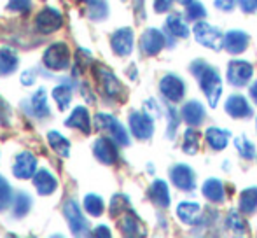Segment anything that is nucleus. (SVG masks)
Listing matches in <instances>:
<instances>
[{
    "label": "nucleus",
    "mask_w": 257,
    "mask_h": 238,
    "mask_svg": "<svg viewBox=\"0 0 257 238\" xmlns=\"http://www.w3.org/2000/svg\"><path fill=\"white\" fill-rule=\"evenodd\" d=\"M65 126L68 128H75V130H81L82 133H91V116H89L88 109L84 105H79L72 110L70 117L65 119Z\"/></svg>",
    "instance_id": "22"
},
{
    "label": "nucleus",
    "mask_w": 257,
    "mask_h": 238,
    "mask_svg": "<svg viewBox=\"0 0 257 238\" xmlns=\"http://www.w3.org/2000/svg\"><path fill=\"white\" fill-rule=\"evenodd\" d=\"M177 2H179V4H182V6H187V4H189V2H193V0H177Z\"/></svg>",
    "instance_id": "50"
},
{
    "label": "nucleus",
    "mask_w": 257,
    "mask_h": 238,
    "mask_svg": "<svg viewBox=\"0 0 257 238\" xmlns=\"http://www.w3.org/2000/svg\"><path fill=\"white\" fill-rule=\"evenodd\" d=\"M53 98L61 110H65L72 102V89L68 86H58L53 89Z\"/></svg>",
    "instance_id": "38"
},
{
    "label": "nucleus",
    "mask_w": 257,
    "mask_h": 238,
    "mask_svg": "<svg viewBox=\"0 0 257 238\" xmlns=\"http://www.w3.org/2000/svg\"><path fill=\"white\" fill-rule=\"evenodd\" d=\"M21 82H23L25 86H32L35 82V75H34V70H25L23 74H21Z\"/></svg>",
    "instance_id": "47"
},
{
    "label": "nucleus",
    "mask_w": 257,
    "mask_h": 238,
    "mask_svg": "<svg viewBox=\"0 0 257 238\" xmlns=\"http://www.w3.org/2000/svg\"><path fill=\"white\" fill-rule=\"evenodd\" d=\"M189 70L198 79V84L208 100L210 107H217L220 96H222V79L219 75V70L208 65L205 60H194Z\"/></svg>",
    "instance_id": "1"
},
{
    "label": "nucleus",
    "mask_w": 257,
    "mask_h": 238,
    "mask_svg": "<svg viewBox=\"0 0 257 238\" xmlns=\"http://www.w3.org/2000/svg\"><path fill=\"white\" fill-rule=\"evenodd\" d=\"M180 117L182 116L177 112L175 107H168V126H166V137H168V139H175Z\"/></svg>",
    "instance_id": "39"
},
{
    "label": "nucleus",
    "mask_w": 257,
    "mask_h": 238,
    "mask_svg": "<svg viewBox=\"0 0 257 238\" xmlns=\"http://www.w3.org/2000/svg\"><path fill=\"white\" fill-rule=\"evenodd\" d=\"M30 207H32V198L30 194L27 193H18L16 200L13 203V214L16 217H23L30 212Z\"/></svg>",
    "instance_id": "37"
},
{
    "label": "nucleus",
    "mask_w": 257,
    "mask_h": 238,
    "mask_svg": "<svg viewBox=\"0 0 257 238\" xmlns=\"http://www.w3.org/2000/svg\"><path fill=\"white\" fill-rule=\"evenodd\" d=\"M201 193L210 203H224L226 200V187H224L222 180L217 177L206 179L201 186Z\"/></svg>",
    "instance_id": "21"
},
{
    "label": "nucleus",
    "mask_w": 257,
    "mask_h": 238,
    "mask_svg": "<svg viewBox=\"0 0 257 238\" xmlns=\"http://www.w3.org/2000/svg\"><path fill=\"white\" fill-rule=\"evenodd\" d=\"M149 198H151L153 203L158 205V207H161V208L170 207V200H172V198H170L168 184H166L163 179L154 180L149 187Z\"/></svg>",
    "instance_id": "23"
},
{
    "label": "nucleus",
    "mask_w": 257,
    "mask_h": 238,
    "mask_svg": "<svg viewBox=\"0 0 257 238\" xmlns=\"http://www.w3.org/2000/svg\"><path fill=\"white\" fill-rule=\"evenodd\" d=\"M254 75V65L247 60H231L226 68V77L227 82L234 88H241V86L248 84Z\"/></svg>",
    "instance_id": "5"
},
{
    "label": "nucleus",
    "mask_w": 257,
    "mask_h": 238,
    "mask_svg": "<svg viewBox=\"0 0 257 238\" xmlns=\"http://www.w3.org/2000/svg\"><path fill=\"white\" fill-rule=\"evenodd\" d=\"M32 6V0H9L7 2V9L13 13H27Z\"/></svg>",
    "instance_id": "42"
},
{
    "label": "nucleus",
    "mask_w": 257,
    "mask_h": 238,
    "mask_svg": "<svg viewBox=\"0 0 257 238\" xmlns=\"http://www.w3.org/2000/svg\"><path fill=\"white\" fill-rule=\"evenodd\" d=\"M61 25H63V16L58 9L54 7H46L41 13L37 14V20H35V27L41 34L48 35L53 32L60 30Z\"/></svg>",
    "instance_id": "12"
},
{
    "label": "nucleus",
    "mask_w": 257,
    "mask_h": 238,
    "mask_svg": "<svg viewBox=\"0 0 257 238\" xmlns=\"http://www.w3.org/2000/svg\"><path fill=\"white\" fill-rule=\"evenodd\" d=\"M18 67V55L11 48H0V74H11Z\"/></svg>",
    "instance_id": "30"
},
{
    "label": "nucleus",
    "mask_w": 257,
    "mask_h": 238,
    "mask_svg": "<svg viewBox=\"0 0 257 238\" xmlns=\"http://www.w3.org/2000/svg\"><path fill=\"white\" fill-rule=\"evenodd\" d=\"M180 116H182V121H186L189 126L196 128V126L203 125V121L206 117V110L201 102L191 100V102L184 103V107L180 109Z\"/></svg>",
    "instance_id": "19"
},
{
    "label": "nucleus",
    "mask_w": 257,
    "mask_h": 238,
    "mask_svg": "<svg viewBox=\"0 0 257 238\" xmlns=\"http://www.w3.org/2000/svg\"><path fill=\"white\" fill-rule=\"evenodd\" d=\"M248 42H250V37L243 30H229L224 34V49L229 55H240V53H243L248 48Z\"/></svg>",
    "instance_id": "18"
},
{
    "label": "nucleus",
    "mask_w": 257,
    "mask_h": 238,
    "mask_svg": "<svg viewBox=\"0 0 257 238\" xmlns=\"http://www.w3.org/2000/svg\"><path fill=\"white\" fill-rule=\"evenodd\" d=\"M93 154L95 158L103 165H114L117 161V144L114 139H105L100 137L93 142Z\"/></svg>",
    "instance_id": "13"
},
{
    "label": "nucleus",
    "mask_w": 257,
    "mask_h": 238,
    "mask_svg": "<svg viewBox=\"0 0 257 238\" xmlns=\"http://www.w3.org/2000/svg\"><path fill=\"white\" fill-rule=\"evenodd\" d=\"M30 105H32V112H34L37 117L44 119V117L49 116V107H48V100H46V91L42 88L39 89L34 96H32Z\"/></svg>",
    "instance_id": "31"
},
{
    "label": "nucleus",
    "mask_w": 257,
    "mask_h": 238,
    "mask_svg": "<svg viewBox=\"0 0 257 238\" xmlns=\"http://www.w3.org/2000/svg\"><path fill=\"white\" fill-rule=\"evenodd\" d=\"M193 35L196 39L198 44H201L206 49H213L219 51L224 48V35L217 27H212L206 21H196L193 27Z\"/></svg>",
    "instance_id": "2"
},
{
    "label": "nucleus",
    "mask_w": 257,
    "mask_h": 238,
    "mask_svg": "<svg viewBox=\"0 0 257 238\" xmlns=\"http://www.w3.org/2000/svg\"><path fill=\"white\" fill-rule=\"evenodd\" d=\"M133 42H135V35H133V30L128 27L119 28L112 34L110 37V46L112 51L117 56H128L132 55L133 51Z\"/></svg>",
    "instance_id": "14"
},
{
    "label": "nucleus",
    "mask_w": 257,
    "mask_h": 238,
    "mask_svg": "<svg viewBox=\"0 0 257 238\" xmlns=\"http://www.w3.org/2000/svg\"><path fill=\"white\" fill-rule=\"evenodd\" d=\"M63 214H65V219L68 222V228L74 235H88V221L86 217L82 215L81 212V207H79L77 201L74 200H68L63 207Z\"/></svg>",
    "instance_id": "11"
},
{
    "label": "nucleus",
    "mask_w": 257,
    "mask_h": 238,
    "mask_svg": "<svg viewBox=\"0 0 257 238\" xmlns=\"http://www.w3.org/2000/svg\"><path fill=\"white\" fill-rule=\"evenodd\" d=\"M128 207H130L128 196H124V194H115L110 201V214L114 215V217L115 215H121L124 210H128Z\"/></svg>",
    "instance_id": "40"
},
{
    "label": "nucleus",
    "mask_w": 257,
    "mask_h": 238,
    "mask_svg": "<svg viewBox=\"0 0 257 238\" xmlns=\"http://www.w3.org/2000/svg\"><path fill=\"white\" fill-rule=\"evenodd\" d=\"M166 46H168V35L158 28H147L140 37V49L147 56L159 55Z\"/></svg>",
    "instance_id": "7"
},
{
    "label": "nucleus",
    "mask_w": 257,
    "mask_h": 238,
    "mask_svg": "<svg viewBox=\"0 0 257 238\" xmlns=\"http://www.w3.org/2000/svg\"><path fill=\"white\" fill-rule=\"evenodd\" d=\"M95 75H96V81H98L100 89H102L107 98H119L122 95V84L108 68L102 67V65H96Z\"/></svg>",
    "instance_id": "10"
},
{
    "label": "nucleus",
    "mask_w": 257,
    "mask_h": 238,
    "mask_svg": "<svg viewBox=\"0 0 257 238\" xmlns=\"http://www.w3.org/2000/svg\"><path fill=\"white\" fill-rule=\"evenodd\" d=\"M0 109H4V102H2V100H0Z\"/></svg>",
    "instance_id": "51"
},
{
    "label": "nucleus",
    "mask_w": 257,
    "mask_h": 238,
    "mask_svg": "<svg viewBox=\"0 0 257 238\" xmlns=\"http://www.w3.org/2000/svg\"><path fill=\"white\" fill-rule=\"evenodd\" d=\"M238 210L243 215H252L257 212V186L243 189L238 198Z\"/></svg>",
    "instance_id": "26"
},
{
    "label": "nucleus",
    "mask_w": 257,
    "mask_h": 238,
    "mask_svg": "<svg viewBox=\"0 0 257 238\" xmlns=\"http://www.w3.org/2000/svg\"><path fill=\"white\" fill-rule=\"evenodd\" d=\"M170 180L177 189L187 191V193H193L196 187V174L186 163H177L170 168Z\"/></svg>",
    "instance_id": "8"
},
{
    "label": "nucleus",
    "mask_w": 257,
    "mask_h": 238,
    "mask_svg": "<svg viewBox=\"0 0 257 238\" xmlns=\"http://www.w3.org/2000/svg\"><path fill=\"white\" fill-rule=\"evenodd\" d=\"M172 4H173V0H154V11L158 14L168 13V11L172 9Z\"/></svg>",
    "instance_id": "45"
},
{
    "label": "nucleus",
    "mask_w": 257,
    "mask_h": 238,
    "mask_svg": "<svg viewBox=\"0 0 257 238\" xmlns=\"http://www.w3.org/2000/svg\"><path fill=\"white\" fill-rule=\"evenodd\" d=\"M130 123V132L133 133V137L139 140H149L154 135V117H151L149 114L137 112L133 110L128 116Z\"/></svg>",
    "instance_id": "9"
},
{
    "label": "nucleus",
    "mask_w": 257,
    "mask_h": 238,
    "mask_svg": "<svg viewBox=\"0 0 257 238\" xmlns=\"http://www.w3.org/2000/svg\"><path fill=\"white\" fill-rule=\"evenodd\" d=\"M236 6L245 14H254L257 11V0H236Z\"/></svg>",
    "instance_id": "43"
},
{
    "label": "nucleus",
    "mask_w": 257,
    "mask_h": 238,
    "mask_svg": "<svg viewBox=\"0 0 257 238\" xmlns=\"http://www.w3.org/2000/svg\"><path fill=\"white\" fill-rule=\"evenodd\" d=\"M205 140L210 149L219 153V151H224L227 147V144L231 140V132L229 130L219 128V126H210L205 132Z\"/></svg>",
    "instance_id": "20"
},
{
    "label": "nucleus",
    "mask_w": 257,
    "mask_h": 238,
    "mask_svg": "<svg viewBox=\"0 0 257 238\" xmlns=\"http://www.w3.org/2000/svg\"><path fill=\"white\" fill-rule=\"evenodd\" d=\"M166 34H170L175 39H187L189 37V27H187V20H184L180 14H170L165 21Z\"/></svg>",
    "instance_id": "25"
},
{
    "label": "nucleus",
    "mask_w": 257,
    "mask_h": 238,
    "mask_svg": "<svg viewBox=\"0 0 257 238\" xmlns=\"http://www.w3.org/2000/svg\"><path fill=\"white\" fill-rule=\"evenodd\" d=\"M34 186L37 189L39 194L42 196H48V194H53L58 187V180L56 177H53V174H49L48 170H37L34 175Z\"/></svg>",
    "instance_id": "24"
},
{
    "label": "nucleus",
    "mask_w": 257,
    "mask_h": 238,
    "mask_svg": "<svg viewBox=\"0 0 257 238\" xmlns=\"http://www.w3.org/2000/svg\"><path fill=\"white\" fill-rule=\"evenodd\" d=\"M234 147H236V151H238V154H240L243 160H254L255 158V154H257V151H255V146L254 144L248 140V137L247 135H240V137H236L234 139Z\"/></svg>",
    "instance_id": "32"
},
{
    "label": "nucleus",
    "mask_w": 257,
    "mask_h": 238,
    "mask_svg": "<svg viewBox=\"0 0 257 238\" xmlns=\"http://www.w3.org/2000/svg\"><path fill=\"white\" fill-rule=\"evenodd\" d=\"M234 6H236V0H215V7L219 11H224V13L233 11Z\"/></svg>",
    "instance_id": "46"
},
{
    "label": "nucleus",
    "mask_w": 257,
    "mask_h": 238,
    "mask_svg": "<svg viewBox=\"0 0 257 238\" xmlns=\"http://www.w3.org/2000/svg\"><path fill=\"white\" fill-rule=\"evenodd\" d=\"M11 196H13V191H11L9 182L0 175V210H4V208L9 207Z\"/></svg>",
    "instance_id": "41"
},
{
    "label": "nucleus",
    "mask_w": 257,
    "mask_h": 238,
    "mask_svg": "<svg viewBox=\"0 0 257 238\" xmlns=\"http://www.w3.org/2000/svg\"><path fill=\"white\" fill-rule=\"evenodd\" d=\"M37 172V158L30 151H23L16 156L13 167V174L16 179H34Z\"/></svg>",
    "instance_id": "15"
},
{
    "label": "nucleus",
    "mask_w": 257,
    "mask_h": 238,
    "mask_svg": "<svg viewBox=\"0 0 257 238\" xmlns=\"http://www.w3.org/2000/svg\"><path fill=\"white\" fill-rule=\"evenodd\" d=\"M48 142H49V146H51V149L54 151V153L60 154L61 158H68V154H70V142H68V139H65L61 133H58L56 130L49 132L48 133Z\"/></svg>",
    "instance_id": "28"
},
{
    "label": "nucleus",
    "mask_w": 257,
    "mask_h": 238,
    "mask_svg": "<svg viewBox=\"0 0 257 238\" xmlns=\"http://www.w3.org/2000/svg\"><path fill=\"white\" fill-rule=\"evenodd\" d=\"M255 128H257V119H255Z\"/></svg>",
    "instance_id": "53"
},
{
    "label": "nucleus",
    "mask_w": 257,
    "mask_h": 238,
    "mask_svg": "<svg viewBox=\"0 0 257 238\" xmlns=\"http://www.w3.org/2000/svg\"><path fill=\"white\" fill-rule=\"evenodd\" d=\"M226 226L234 235H245V229H247V224L241 217V212L238 210H229V214L226 215Z\"/></svg>",
    "instance_id": "34"
},
{
    "label": "nucleus",
    "mask_w": 257,
    "mask_h": 238,
    "mask_svg": "<svg viewBox=\"0 0 257 238\" xmlns=\"http://www.w3.org/2000/svg\"><path fill=\"white\" fill-rule=\"evenodd\" d=\"M89 20L93 21H102L108 16V6L105 0H95V2L88 4V11H86Z\"/></svg>",
    "instance_id": "35"
},
{
    "label": "nucleus",
    "mask_w": 257,
    "mask_h": 238,
    "mask_svg": "<svg viewBox=\"0 0 257 238\" xmlns=\"http://www.w3.org/2000/svg\"><path fill=\"white\" fill-rule=\"evenodd\" d=\"M177 217H179L180 222L187 226H196L200 224L201 217H203V208H201L200 203L196 201H191V200H184L177 205Z\"/></svg>",
    "instance_id": "16"
},
{
    "label": "nucleus",
    "mask_w": 257,
    "mask_h": 238,
    "mask_svg": "<svg viewBox=\"0 0 257 238\" xmlns=\"http://www.w3.org/2000/svg\"><path fill=\"white\" fill-rule=\"evenodd\" d=\"M93 235L95 236H110V229H108L107 226H98V228H95Z\"/></svg>",
    "instance_id": "48"
},
{
    "label": "nucleus",
    "mask_w": 257,
    "mask_h": 238,
    "mask_svg": "<svg viewBox=\"0 0 257 238\" xmlns=\"http://www.w3.org/2000/svg\"><path fill=\"white\" fill-rule=\"evenodd\" d=\"M84 2H88V4H89V2H95V0H84Z\"/></svg>",
    "instance_id": "52"
},
{
    "label": "nucleus",
    "mask_w": 257,
    "mask_h": 238,
    "mask_svg": "<svg viewBox=\"0 0 257 238\" xmlns=\"http://www.w3.org/2000/svg\"><path fill=\"white\" fill-rule=\"evenodd\" d=\"M200 149V132H198L194 126L184 132V140H182V151L186 154H196Z\"/></svg>",
    "instance_id": "29"
},
{
    "label": "nucleus",
    "mask_w": 257,
    "mask_h": 238,
    "mask_svg": "<svg viewBox=\"0 0 257 238\" xmlns=\"http://www.w3.org/2000/svg\"><path fill=\"white\" fill-rule=\"evenodd\" d=\"M144 112L149 114L151 117L161 116V109H159V105L154 102V100H147V102H144Z\"/></svg>",
    "instance_id": "44"
},
{
    "label": "nucleus",
    "mask_w": 257,
    "mask_h": 238,
    "mask_svg": "<svg viewBox=\"0 0 257 238\" xmlns=\"http://www.w3.org/2000/svg\"><path fill=\"white\" fill-rule=\"evenodd\" d=\"M186 7V20L187 21H193V23H196V21H201L206 18V9L205 6L201 2H198V0H193V2H189Z\"/></svg>",
    "instance_id": "36"
},
{
    "label": "nucleus",
    "mask_w": 257,
    "mask_h": 238,
    "mask_svg": "<svg viewBox=\"0 0 257 238\" xmlns=\"http://www.w3.org/2000/svg\"><path fill=\"white\" fill-rule=\"evenodd\" d=\"M95 128L100 130V132H108L110 139H114L117 146H122V147L130 146L128 132H126L124 126H122L114 116H110V114H102V112L96 114L95 116Z\"/></svg>",
    "instance_id": "3"
},
{
    "label": "nucleus",
    "mask_w": 257,
    "mask_h": 238,
    "mask_svg": "<svg viewBox=\"0 0 257 238\" xmlns=\"http://www.w3.org/2000/svg\"><path fill=\"white\" fill-rule=\"evenodd\" d=\"M248 95H250L252 102H254L255 105H257V79L250 84V89H248Z\"/></svg>",
    "instance_id": "49"
},
{
    "label": "nucleus",
    "mask_w": 257,
    "mask_h": 238,
    "mask_svg": "<svg viewBox=\"0 0 257 238\" xmlns=\"http://www.w3.org/2000/svg\"><path fill=\"white\" fill-rule=\"evenodd\" d=\"M224 110L229 114L233 119H245V117H250L252 116V105L248 103V100L245 98L243 95H229L224 103Z\"/></svg>",
    "instance_id": "17"
},
{
    "label": "nucleus",
    "mask_w": 257,
    "mask_h": 238,
    "mask_svg": "<svg viewBox=\"0 0 257 238\" xmlns=\"http://www.w3.org/2000/svg\"><path fill=\"white\" fill-rule=\"evenodd\" d=\"M44 65L49 70H65L70 65V51H68V46L63 42H54L44 51L42 56Z\"/></svg>",
    "instance_id": "6"
},
{
    "label": "nucleus",
    "mask_w": 257,
    "mask_h": 238,
    "mask_svg": "<svg viewBox=\"0 0 257 238\" xmlns=\"http://www.w3.org/2000/svg\"><path fill=\"white\" fill-rule=\"evenodd\" d=\"M84 208L89 215H93V217H100L105 210L103 198L98 196V194H95V193L86 194L84 196Z\"/></svg>",
    "instance_id": "33"
},
{
    "label": "nucleus",
    "mask_w": 257,
    "mask_h": 238,
    "mask_svg": "<svg viewBox=\"0 0 257 238\" xmlns=\"http://www.w3.org/2000/svg\"><path fill=\"white\" fill-rule=\"evenodd\" d=\"M119 228H121V233L126 236H140L144 235L142 226H140V221L135 214H124L122 219L119 221Z\"/></svg>",
    "instance_id": "27"
},
{
    "label": "nucleus",
    "mask_w": 257,
    "mask_h": 238,
    "mask_svg": "<svg viewBox=\"0 0 257 238\" xmlns=\"http://www.w3.org/2000/svg\"><path fill=\"white\" fill-rule=\"evenodd\" d=\"M186 81L177 74H166L159 81V93L170 103H179L186 96Z\"/></svg>",
    "instance_id": "4"
}]
</instances>
